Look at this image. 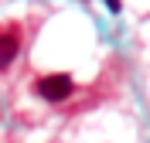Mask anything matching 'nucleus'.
<instances>
[{
    "label": "nucleus",
    "instance_id": "1",
    "mask_svg": "<svg viewBox=\"0 0 150 143\" xmlns=\"http://www.w3.org/2000/svg\"><path fill=\"white\" fill-rule=\"evenodd\" d=\"M34 92L45 99V102H65L68 95L75 92V82H72V75H65V72H51V75H41L34 82Z\"/></svg>",
    "mask_w": 150,
    "mask_h": 143
},
{
    "label": "nucleus",
    "instance_id": "2",
    "mask_svg": "<svg viewBox=\"0 0 150 143\" xmlns=\"http://www.w3.org/2000/svg\"><path fill=\"white\" fill-rule=\"evenodd\" d=\"M21 51V34H17V24H7L0 31V72L14 65V58Z\"/></svg>",
    "mask_w": 150,
    "mask_h": 143
},
{
    "label": "nucleus",
    "instance_id": "3",
    "mask_svg": "<svg viewBox=\"0 0 150 143\" xmlns=\"http://www.w3.org/2000/svg\"><path fill=\"white\" fill-rule=\"evenodd\" d=\"M106 7H109L112 14H116V10H120V0H106Z\"/></svg>",
    "mask_w": 150,
    "mask_h": 143
}]
</instances>
